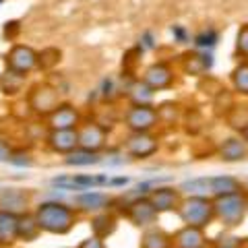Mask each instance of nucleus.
<instances>
[{
    "mask_svg": "<svg viewBox=\"0 0 248 248\" xmlns=\"http://www.w3.org/2000/svg\"><path fill=\"white\" fill-rule=\"evenodd\" d=\"M37 64V54L29 48V46H15L6 56V66L15 75L25 77L31 68Z\"/></svg>",
    "mask_w": 248,
    "mask_h": 248,
    "instance_id": "9",
    "label": "nucleus"
},
{
    "mask_svg": "<svg viewBox=\"0 0 248 248\" xmlns=\"http://www.w3.org/2000/svg\"><path fill=\"white\" fill-rule=\"evenodd\" d=\"M50 130H71L79 128V112L73 106H58L50 116Z\"/></svg>",
    "mask_w": 248,
    "mask_h": 248,
    "instance_id": "17",
    "label": "nucleus"
},
{
    "mask_svg": "<svg viewBox=\"0 0 248 248\" xmlns=\"http://www.w3.org/2000/svg\"><path fill=\"white\" fill-rule=\"evenodd\" d=\"M112 203H114L112 197L102 190H83L79 195H75V199H73V207L79 211V215L81 213L97 215V213L110 211Z\"/></svg>",
    "mask_w": 248,
    "mask_h": 248,
    "instance_id": "5",
    "label": "nucleus"
},
{
    "mask_svg": "<svg viewBox=\"0 0 248 248\" xmlns=\"http://www.w3.org/2000/svg\"><path fill=\"white\" fill-rule=\"evenodd\" d=\"M0 211H9L15 215H23L31 211L29 195L23 188H2L0 190Z\"/></svg>",
    "mask_w": 248,
    "mask_h": 248,
    "instance_id": "12",
    "label": "nucleus"
},
{
    "mask_svg": "<svg viewBox=\"0 0 248 248\" xmlns=\"http://www.w3.org/2000/svg\"><path fill=\"white\" fill-rule=\"evenodd\" d=\"M19 242V215L0 211V248H13Z\"/></svg>",
    "mask_w": 248,
    "mask_h": 248,
    "instance_id": "15",
    "label": "nucleus"
},
{
    "mask_svg": "<svg viewBox=\"0 0 248 248\" xmlns=\"http://www.w3.org/2000/svg\"><path fill=\"white\" fill-rule=\"evenodd\" d=\"M139 248H174L172 242V234L166 232L164 228L153 226L141 232V242H139Z\"/></svg>",
    "mask_w": 248,
    "mask_h": 248,
    "instance_id": "18",
    "label": "nucleus"
},
{
    "mask_svg": "<svg viewBox=\"0 0 248 248\" xmlns=\"http://www.w3.org/2000/svg\"><path fill=\"white\" fill-rule=\"evenodd\" d=\"M172 81H174V75H172V71H170L168 64H153V66H149L145 71V79H143V83L149 85L153 91L170 87Z\"/></svg>",
    "mask_w": 248,
    "mask_h": 248,
    "instance_id": "20",
    "label": "nucleus"
},
{
    "mask_svg": "<svg viewBox=\"0 0 248 248\" xmlns=\"http://www.w3.org/2000/svg\"><path fill=\"white\" fill-rule=\"evenodd\" d=\"M157 147H159V143L153 135L133 133L126 139V143H124V151H126V155H130L133 159H147L157 151Z\"/></svg>",
    "mask_w": 248,
    "mask_h": 248,
    "instance_id": "7",
    "label": "nucleus"
},
{
    "mask_svg": "<svg viewBox=\"0 0 248 248\" xmlns=\"http://www.w3.org/2000/svg\"><path fill=\"white\" fill-rule=\"evenodd\" d=\"M236 48L242 56L248 58V25H242L238 31V37H236Z\"/></svg>",
    "mask_w": 248,
    "mask_h": 248,
    "instance_id": "29",
    "label": "nucleus"
},
{
    "mask_svg": "<svg viewBox=\"0 0 248 248\" xmlns=\"http://www.w3.org/2000/svg\"><path fill=\"white\" fill-rule=\"evenodd\" d=\"M157 122H159L157 110L151 106H133L126 114V126L133 133H149Z\"/></svg>",
    "mask_w": 248,
    "mask_h": 248,
    "instance_id": "6",
    "label": "nucleus"
},
{
    "mask_svg": "<svg viewBox=\"0 0 248 248\" xmlns=\"http://www.w3.org/2000/svg\"><path fill=\"white\" fill-rule=\"evenodd\" d=\"M215 42H217V33L213 29L203 31V33H199L195 37V44L199 46V48H211V46H215Z\"/></svg>",
    "mask_w": 248,
    "mask_h": 248,
    "instance_id": "27",
    "label": "nucleus"
},
{
    "mask_svg": "<svg viewBox=\"0 0 248 248\" xmlns=\"http://www.w3.org/2000/svg\"><path fill=\"white\" fill-rule=\"evenodd\" d=\"M31 106L37 114H44V116H50L54 110L58 108V93L54 91L48 85H42L33 91L31 95Z\"/></svg>",
    "mask_w": 248,
    "mask_h": 248,
    "instance_id": "16",
    "label": "nucleus"
},
{
    "mask_svg": "<svg viewBox=\"0 0 248 248\" xmlns=\"http://www.w3.org/2000/svg\"><path fill=\"white\" fill-rule=\"evenodd\" d=\"M33 215L44 234L66 236L79 221V211L64 201H44L33 209Z\"/></svg>",
    "mask_w": 248,
    "mask_h": 248,
    "instance_id": "1",
    "label": "nucleus"
},
{
    "mask_svg": "<svg viewBox=\"0 0 248 248\" xmlns=\"http://www.w3.org/2000/svg\"><path fill=\"white\" fill-rule=\"evenodd\" d=\"M11 153H13V149L9 147V143H6L4 139H0V164H2V161H9Z\"/></svg>",
    "mask_w": 248,
    "mask_h": 248,
    "instance_id": "31",
    "label": "nucleus"
},
{
    "mask_svg": "<svg viewBox=\"0 0 248 248\" xmlns=\"http://www.w3.org/2000/svg\"><path fill=\"white\" fill-rule=\"evenodd\" d=\"M77 133H79V147H83V149L99 153L106 147L108 133H106V126H102V124L97 122L83 124V126L77 128Z\"/></svg>",
    "mask_w": 248,
    "mask_h": 248,
    "instance_id": "10",
    "label": "nucleus"
},
{
    "mask_svg": "<svg viewBox=\"0 0 248 248\" xmlns=\"http://www.w3.org/2000/svg\"><path fill=\"white\" fill-rule=\"evenodd\" d=\"M46 143H48V147L54 153L68 155V153H73L77 147H79V133H77V128L50 130L48 137H46Z\"/></svg>",
    "mask_w": 248,
    "mask_h": 248,
    "instance_id": "13",
    "label": "nucleus"
},
{
    "mask_svg": "<svg viewBox=\"0 0 248 248\" xmlns=\"http://www.w3.org/2000/svg\"><path fill=\"white\" fill-rule=\"evenodd\" d=\"M122 213L139 230H147V228L157 226V219H159L157 209L151 205V201L147 197H137L133 201H128V203L124 205Z\"/></svg>",
    "mask_w": 248,
    "mask_h": 248,
    "instance_id": "4",
    "label": "nucleus"
},
{
    "mask_svg": "<svg viewBox=\"0 0 248 248\" xmlns=\"http://www.w3.org/2000/svg\"><path fill=\"white\" fill-rule=\"evenodd\" d=\"M215 221H219L226 230H236L246 221L248 215V190L232 192L213 199Z\"/></svg>",
    "mask_w": 248,
    "mask_h": 248,
    "instance_id": "2",
    "label": "nucleus"
},
{
    "mask_svg": "<svg viewBox=\"0 0 248 248\" xmlns=\"http://www.w3.org/2000/svg\"><path fill=\"white\" fill-rule=\"evenodd\" d=\"M209 248H238V246H232V244H211Z\"/></svg>",
    "mask_w": 248,
    "mask_h": 248,
    "instance_id": "32",
    "label": "nucleus"
},
{
    "mask_svg": "<svg viewBox=\"0 0 248 248\" xmlns=\"http://www.w3.org/2000/svg\"><path fill=\"white\" fill-rule=\"evenodd\" d=\"M217 155H219L221 161H228V164L244 161L248 157V145L242 137H232V139H226V141L219 145Z\"/></svg>",
    "mask_w": 248,
    "mask_h": 248,
    "instance_id": "14",
    "label": "nucleus"
},
{
    "mask_svg": "<svg viewBox=\"0 0 248 248\" xmlns=\"http://www.w3.org/2000/svg\"><path fill=\"white\" fill-rule=\"evenodd\" d=\"M174 248H209L211 242L205 234V230L192 228V226H182L172 234Z\"/></svg>",
    "mask_w": 248,
    "mask_h": 248,
    "instance_id": "11",
    "label": "nucleus"
},
{
    "mask_svg": "<svg viewBox=\"0 0 248 248\" xmlns=\"http://www.w3.org/2000/svg\"><path fill=\"white\" fill-rule=\"evenodd\" d=\"M130 97H133L135 106H149L153 97V89L145 83H135L130 87Z\"/></svg>",
    "mask_w": 248,
    "mask_h": 248,
    "instance_id": "24",
    "label": "nucleus"
},
{
    "mask_svg": "<svg viewBox=\"0 0 248 248\" xmlns=\"http://www.w3.org/2000/svg\"><path fill=\"white\" fill-rule=\"evenodd\" d=\"M116 226H118V219L116 215H112L110 211H104V213H97V215H91V234L93 236H99V238H110Z\"/></svg>",
    "mask_w": 248,
    "mask_h": 248,
    "instance_id": "22",
    "label": "nucleus"
},
{
    "mask_svg": "<svg viewBox=\"0 0 248 248\" xmlns=\"http://www.w3.org/2000/svg\"><path fill=\"white\" fill-rule=\"evenodd\" d=\"M147 199L151 201V205L157 209V213H176L178 205L182 201V192L174 188V186H155V188L147 195Z\"/></svg>",
    "mask_w": 248,
    "mask_h": 248,
    "instance_id": "8",
    "label": "nucleus"
},
{
    "mask_svg": "<svg viewBox=\"0 0 248 248\" xmlns=\"http://www.w3.org/2000/svg\"><path fill=\"white\" fill-rule=\"evenodd\" d=\"M64 164L71 168H89V166L102 164V155L95 151H87L83 147H77L73 153L64 155Z\"/></svg>",
    "mask_w": 248,
    "mask_h": 248,
    "instance_id": "23",
    "label": "nucleus"
},
{
    "mask_svg": "<svg viewBox=\"0 0 248 248\" xmlns=\"http://www.w3.org/2000/svg\"><path fill=\"white\" fill-rule=\"evenodd\" d=\"M228 120H230V124H232V126H234L236 130L244 133V130L248 128V108H246V106H238V108H234V110L230 112Z\"/></svg>",
    "mask_w": 248,
    "mask_h": 248,
    "instance_id": "25",
    "label": "nucleus"
},
{
    "mask_svg": "<svg viewBox=\"0 0 248 248\" xmlns=\"http://www.w3.org/2000/svg\"><path fill=\"white\" fill-rule=\"evenodd\" d=\"M42 234L44 232L40 228V223H37L33 211H27V213L19 215V242H25V244L35 242Z\"/></svg>",
    "mask_w": 248,
    "mask_h": 248,
    "instance_id": "21",
    "label": "nucleus"
},
{
    "mask_svg": "<svg viewBox=\"0 0 248 248\" xmlns=\"http://www.w3.org/2000/svg\"><path fill=\"white\" fill-rule=\"evenodd\" d=\"M234 85L240 93L248 95V64H240L234 71Z\"/></svg>",
    "mask_w": 248,
    "mask_h": 248,
    "instance_id": "26",
    "label": "nucleus"
},
{
    "mask_svg": "<svg viewBox=\"0 0 248 248\" xmlns=\"http://www.w3.org/2000/svg\"><path fill=\"white\" fill-rule=\"evenodd\" d=\"M209 188H211V199L232 195V192L246 190L244 184L238 180L236 176H209Z\"/></svg>",
    "mask_w": 248,
    "mask_h": 248,
    "instance_id": "19",
    "label": "nucleus"
},
{
    "mask_svg": "<svg viewBox=\"0 0 248 248\" xmlns=\"http://www.w3.org/2000/svg\"><path fill=\"white\" fill-rule=\"evenodd\" d=\"M9 164L19 166V168H29L31 164H33V159H31V155L25 153V151H13L11 157H9Z\"/></svg>",
    "mask_w": 248,
    "mask_h": 248,
    "instance_id": "28",
    "label": "nucleus"
},
{
    "mask_svg": "<svg viewBox=\"0 0 248 248\" xmlns=\"http://www.w3.org/2000/svg\"><path fill=\"white\" fill-rule=\"evenodd\" d=\"M242 139H244V141H246V145H248V128H246L244 133H242Z\"/></svg>",
    "mask_w": 248,
    "mask_h": 248,
    "instance_id": "33",
    "label": "nucleus"
},
{
    "mask_svg": "<svg viewBox=\"0 0 248 248\" xmlns=\"http://www.w3.org/2000/svg\"><path fill=\"white\" fill-rule=\"evenodd\" d=\"M176 215L180 217L184 226L205 230L215 221L213 199L209 197H182L180 205L176 209Z\"/></svg>",
    "mask_w": 248,
    "mask_h": 248,
    "instance_id": "3",
    "label": "nucleus"
},
{
    "mask_svg": "<svg viewBox=\"0 0 248 248\" xmlns=\"http://www.w3.org/2000/svg\"><path fill=\"white\" fill-rule=\"evenodd\" d=\"M75 248H108V246H106V240H104V238L91 234V236H87V238H83Z\"/></svg>",
    "mask_w": 248,
    "mask_h": 248,
    "instance_id": "30",
    "label": "nucleus"
}]
</instances>
